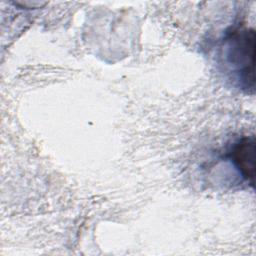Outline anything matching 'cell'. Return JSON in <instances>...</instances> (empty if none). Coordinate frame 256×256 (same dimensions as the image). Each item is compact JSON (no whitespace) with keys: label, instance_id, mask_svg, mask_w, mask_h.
<instances>
[{"label":"cell","instance_id":"obj_1","mask_svg":"<svg viewBox=\"0 0 256 256\" xmlns=\"http://www.w3.org/2000/svg\"><path fill=\"white\" fill-rule=\"evenodd\" d=\"M226 61L238 76L242 88L254 91L255 30L253 28L233 29L224 39Z\"/></svg>","mask_w":256,"mask_h":256},{"label":"cell","instance_id":"obj_2","mask_svg":"<svg viewBox=\"0 0 256 256\" xmlns=\"http://www.w3.org/2000/svg\"><path fill=\"white\" fill-rule=\"evenodd\" d=\"M228 158L239 170L242 177L254 187V159H255V138L245 136L237 141L231 148Z\"/></svg>","mask_w":256,"mask_h":256}]
</instances>
